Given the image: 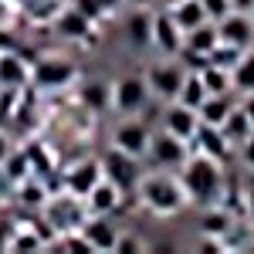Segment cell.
Instances as JSON below:
<instances>
[{"label": "cell", "instance_id": "29", "mask_svg": "<svg viewBox=\"0 0 254 254\" xmlns=\"http://www.w3.org/2000/svg\"><path fill=\"white\" fill-rule=\"evenodd\" d=\"M241 55H244V48H234V44H217V51L210 55V64H220V68H231L234 71V64L241 61Z\"/></svg>", "mask_w": 254, "mask_h": 254}, {"label": "cell", "instance_id": "42", "mask_svg": "<svg viewBox=\"0 0 254 254\" xmlns=\"http://www.w3.org/2000/svg\"><path fill=\"white\" fill-rule=\"evenodd\" d=\"M251 20H254V10H251Z\"/></svg>", "mask_w": 254, "mask_h": 254}, {"label": "cell", "instance_id": "15", "mask_svg": "<svg viewBox=\"0 0 254 254\" xmlns=\"http://www.w3.org/2000/svg\"><path fill=\"white\" fill-rule=\"evenodd\" d=\"M102 176H105L102 173V163H98V159H85V163H78L71 173L64 176V183H68V190L75 196H88Z\"/></svg>", "mask_w": 254, "mask_h": 254}, {"label": "cell", "instance_id": "35", "mask_svg": "<svg viewBox=\"0 0 254 254\" xmlns=\"http://www.w3.org/2000/svg\"><path fill=\"white\" fill-rule=\"evenodd\" d=\"M231 10H241V14H251L254 0H231Z\"/></svg>", "mask_w": 254, "mask_h": 254}, {"label": "cell", "instance_id": "39", "mask_svg": "<svg viewBox=\"0 0 254 254\" xmlns=\"http://www.w3.org/2000/svg\"><path fill=\"white\" fill-rule=\"evenodd\" d=\"M7 153H10V146H7V139L0 136V163H3V159H7Z\"/></svg>", "mask_w": 254, "mask_h": 254}, {"label": "cell", "instance_id": "19", "mask_svg": "<svg viewBox=\"0 0 254 254\" xmlns=\"http://www.w3.org/2000/svg\"><path fill=\"white\" fill-rule=\"evenodd\" d=\"M92 31V17H85L78 7H68V10H61V17L55 20V34L61 38H71V41H81L85 34Z\"/></svg>", "mask_w": 254, "mask_h": 254}, {"label": "cell", "instance_id": "24", "mask_svg": "<svg viewBox=\"0 0 254 254\" xmlns=\"http://www.w3.org/2000/svg\"><path fill=\"white\" fill-rule=\"evenodd\" d=\"M220 129H224V136L231 139V142H234V149H237V146L254 132V122L248 119V112H244L241 105H234V109H231V116L224 119V126H220Z\"/></svg>", "mask_w": 254, "mask_h": 254}, {"label": "cell", "instance_id": "40", "mask_svg": "<svg viewBox=\"0 0 254 254\" xmlns=\"http://www.w3.org/2000/svg\"><path fill=\"white\" fill-rule=\"evenodd\" d=\"M132 7H149V3H156V0H129Z\"/></svg>", "mask_w": 254, "mask_h": 254}, {"label": "cell", "instance_id": "34", "mask_svg": "<svg viewBox=\"0 0 254 254\" xmlns=\"http://www.w3.org/2000/svg\"><path fill=\"white\" fill-rule=\"evenodd\" d=\"M139 248H142V241H139V237H126V234H119L116 251H139Z\"/></svg>", "mask_w": 254, "mask_h": 254}, {"label": "cell", "instance_id": "41", "mask_svg": "<svg viewBox=\"0 0 254 254\" xmlns=\"http://www.w3.org/2000/svg\"><path fill=\"white\" fill-rule=\"evenodd\" d=\"M173 3H180V0H163V7H173Z\"/></svg>", "mask_w": 254, "mask_h": 254}, {"label": "cell", "instance_id": "17", "mask_svg": "<svg viewBox=\"0 0 254 254\" xmlns=\"http://www.w3.org/2000/svg\"><path fill=\"white\" fill-rule=\"evenodd\" d=\"M78 95H81V105L88 112H105V109H112V81L88 78L78 88Z\"/></svg>", "mask_w": 254, "mask_h": 254}, {"label": "cell", "instance_id": "27", "mask_svg": "<svg viewBox=\"0 0 254 254\" xmlns=\"http://www.w3.org/2000/svg\"><path fill=\"white\" fill-rule=\"evenodd\" d=\"M234 92L237 95H248V92H254V48H248L244 55H241V61L234 64Z\"/></svg>", "mask_w": 254, "mask_h": 254}, {"label": "cell", "instance_id": "12", "mask_svg": "<svg viewBox=\"0 0 254 254\" xmlns=\"http://www.w3.org/2000/svg\"><path fill=\"white\" fill-rule=\"evenodd\" d=\"M81 234L92 244V251H116V244H119V231L109 220V214H95V220H85Z\"/></svg>", "mask_w": 254, "mask_h": 254}, {"label": "cell", "instance_id": "30", "mask_svg": "<svg viewBox=\"0 0 254 254\" xmlns=\"http://www.w3.org/2000/svg\"><path fill=\"white\" fill-rule=\"evenodd\" d=\"M20 200H24L27 207H41V203H44V190H41V183L24 180V183H20Z\"/></svg>", "mask_w": 254, "mask_h": 254}, {"label": "cell", "instance_id": "21", "mask_svg": "<svg viewBox=\"0 0 254 254\" xmlns=\"http://www.w3.org/2000/svg\"><path fill=\"white\" fill-rule=\"evenodd\" d=\"M234 92L231 95H207V102L196 109L200 112V122L203 126H224V119L231 116V109H234Z\"/></svg>", "mask_w": 254, "mask_h": 254}, {"label": "cell", "instance_id": "16", "mask_svg": "<svg viewBox=\"0 0 254 254\" xmlns=\"http://www.w3.org/2000/svg\"><path fill=\"white\" fill-rule=\"evenodd\" d=\"M217 44H220V27H217V20H203V24H196L193 31H187V38H183V48H190L196 55H214Z\"/></svg>", "mask_w": 254, "mask_h": 254}, {"label": "cell", "instance_id": "25", "mask_svg": "<svg viewBox=\"0 0 254 254\" xmlns=\"http://www.w3.org/2000/svg\"><path fill=\"white\" fill-rule=\"evenodd\" d=\"M200 78H203V85H207L210 95H231V92H234V75H231V68L207 64V68L200 71Z\"/></svg>", "mask_w": 254, "mask_h": 254}, {"label": "cell", "instance_id": "23", "mask_svg": "<svg viewBox=\"0 0 254 254\" xmlns=\"http://www.w3.org/2000/svg\"><path fill=\"white\" fill-rule=\"evenodd\" d=\"M166 10H170V14H173V20L180 24V27H183V34H187V31H193L196 24L210 20L200 0H180V3H173V7H166Z\"/></svg>", "mask_w": 254, "mask_h": 254}, {"label": "cell", "instance_id": "37", "mask_svg": "<svg viewBox=\"0 0 254 254\" xmlns=\"http://www.w3.org/2000/svg\"><path fill=\"white\" fill-rule=\"evenodd\" d=\"M3 51H17V44H14V41L7 38V31L0 27V55H3Z\"/></svg>", "mask_w": 254, "mask_h": 254}, {"label": "cell", "instance_id": "20", "mask_svg": "<svg viewBox=\"0 0 254 254\" xmlns=\"http://www.w3.org/2000/svg\"><path fill=\"white\" fill-rule=\"evenodd\" d=\"M119 193H122V190H119L116 183L102 176V180L95 183V190L85 196V200H88V210H92V214H112V210L119 207Z\"/></svg>", "mask_w": 254, "mask_h": 254}, {"label": "cell", "instance_id": "11", "mask_svg": "<svg viewBox=\"0 0 254 254\" xmlns=\"http://www.w3.org/2000/svg\"><path fill=\"white\" fill-rule=\"evenodd\" d=\"M31 78H34L38 88H64L68 81L75 78V68H71L68 61H61V58H44V61L34 64Z\"/></svg>", "mask_w": 254, "mask_h": 254}, {"label": "cell", "instance_id": "33", "mask_svg": "<svg viewBox=\"0 0 254 254\" xmlns=\"http://www.w3.org/2000/svg\"><path fill=\"white\" fill-rule=\"evenodd\" d=\"M237 149H241V163H244L248 170H254V132L244 139V142H241Z\"/></svg>", "mask_w": 254, "mask_h": 254}, {"label": "cell", "instance_id": "36", "mask_svg": "<svg viewBox=\"0 0 254 254\" xmlns=\"http://www.w3.org/2000/svg\"><path fill=\"white\" fill-rule=\"evenodd\" d=\"M241 109H244V112H248V119L254 122V92H248V95L241 98Z\"/></svg>", "mask_w": 254, "mask_h": 254}, {"label": "cell", "instance_id": "14", "mask_svg": "<svg viewBox=\"0 0 254 254\" xmlns=\"http://www.w3.org/2000/svg\"><path fill=\"white\" fill-rule=\"evenodd\" d=\"M231 231H234V217H231V210H227V207H220V203L203 207V214H200V234L220 244V241L231 234Z\"/></svg>", "mask_w": 254, "mask_h": 254}, {"label": "cell", "instance_id": "13", "mask_svg": "<svg viewBox=\"0 0 254 254\" xmlns=\"http://www.w3.org/2000/svg\"><path fill=\"white\" fill-rule=\"evenodd\" d=\"M193 146H196V153H207V156L220 159V163L231 156V149H234V142L224 136L220 126H203V122H200V129H196V136H193Z\"/></svg>", "mask_w": 254, "mask_h": 254}, {"label": "cell", "instance_id": "8", "mask_svg": "<svg viewBox=\"0 0 254 254\" xmlns=\"http://www.w3.org/2000/svg\"><path fill=\"white\" fill-rule=\"evenodd\" d=\"M183 27L173 20V14L163 7V10H156L153 14V48L156 51H163L166 58H173V55H180L183 51Z\"/></svg>", "mask_w": 254, "mask_h": 254}, {"label": "cell", "instance_id": "1", "mask_svg": "<svg viewBox=\"0 0 254 254\" xmlns=\"http://www.w3.org/2000/svg\"><path fill=\"white\" fill-rule=\"evenodd\" d=\"M180 180H183L190 203L214 207V203H220V193H224V163L207 153H196L180 166Z\"/></svg>", "mask_w": 254, "mask_h": 254}, {"label": "cell", "instance_id": "28", "mask_svg": "<svg viewBox=\"0 0 254 254\" xmlns=\"http://www.w3.org/2000/svg\"><path fill=\"white\" fill-rule=\"evenodd\" d=\"M27 170H31L27 153H7V159H3V176H7V180L24 183V180H27Z\"/></svg>", "mask_w": 254, "mask_h": 254}, {"label": "cell", "instance_id": "32", "mask_svg": "<svg viewBox=\"0 0 254 254\" xmlns=\"http://www.w3.org/2000/svg\"><path fill=\"white\" fill-rule=\"evenodd\" d=\"M200 3H203V10H207L210 20H220L231 14V0H200Z\"/></svg>", "mask_w": 254, "mask_h": 254}, {"label": "cell", "instance_id": "38", "mask_svg": "<svg viewBox=\"0 0 254 254\" xmlns=\"http://www.w3.org/2000/svg\"><path fill=\"white\" fill-rule=\"evenodd\" d=\"M244 200H248V217H251V224H254V187L248 190V196H244Z\"/></svg>", "mask_w": 254, "mask_h": 254}, {"label": "cell", "instance_id": "7", "mask_svg": "<svg viewBox=\"0 0 254 254\" xmlns=\"http://www.w3.org/2000/svg\"><path fill=\"white\" fill-rule=\"evenodd\" d=\"M102 173H105V180H112L119 190H132V187H139V180H142L139 159L122 153V149H116V146L102 156Z\"/></svg>", "mask_w": 254, "mask_h": 254}, {"label": "cell", "instance_id": "5", "mask_svg": "<svg viewBox=\"0 0 254 254\" xmlns=\"http://www.w3.org/2000/svg\"><path fill=\"white\" fill-rule=\"evenodd\" d=\"M146 156L153 159L159 170H180V166L190 159V142L163 129V132H156V136H153L149 153H146Z\"/></svg>", "mask_w": 254, "mask_h": 254}, {"label": "cell", "instance_id": "22", "mask_svg": "<svg viewBox=\"0 0 254 254\" xmlns=\"http://www.w3.org/2000/svg\"><path fill=\"white\" fill-rule=\"evenodd\" d=\"M27 78H31L27 64H24L14 51H3V55H0V88H20Z\"/></svg>", "mask_w": 254, "mask_h": 254}, {"label": "cell", "instance_id": "9", "mask_svg": "<svg viewBox=\"0 0 254 254\" xmlns=\"http://www.w3.org/2000/svg\"><path fill=\"white\" fill-rule=\"evenodd\" d=\"M163 129L180 139H187V142H193L196 129H200V112L183 105V102H170V109L163 112Z\"/></svg>", "mask_w": 254, "mask_h": 254}, {"label": "cell", "instance_id": "4", "mask_svg": "<svg viewBox=\"0 0 254 254\" xmlns=\"http://www.w3.org/2000/svg\"><path fill=\"white\" fill-rule=\"evenodd\" d=\"M149 102V85L146 75H122L119 81H112V109L122 116H136L139 109Z\"/></svg>", "mask_w": 254, "mask_h": 254}, {"label": "cell", "instance_id": "3", "mask_svg": "<svg viewBox=\"0 0 254 254\" xmlns=\"http://www.w3.org/2000/svg\"><path fill=\"white\" fill-rule=\"evenodd\" d=\"M183 78H187V68L176 64V61H159L146 71V85H149V95L163 98V102H176L180 88H183Z\"/></svg>", "mask_w": 254, "mask_h": 254}, {"label": "cell", "instance_id": "10", "mask_svg": "<svg viewBox=\"0 0 254 254\" xmlns=\"http://www.w3.org/2000/svg\"><path fill=\"white\" fill-rule=\"evenodd\" d=\"M217 27H220V41H224V44H234V48H244V51L254 44V20H251V14L231 10L227 17L217 20Z\"/></svg>", "mask_w": 254, "mask_h": 254}, {"label": "cell", "instance_id": "31", "mask_svg": "<svg viewBox=\"0 0 254 254\" xmlns=\"http://www.w3.org/2000/svg\"><path fill=\"white\" fill-rule=\"evenodd\" d=\"M112 3H116V0H78L75 7H78L85 17H92V20H95V17H102V14H105V10H109Z\"/></svg>", "mask_w": 254, "mask_h": 254}, {"label": "cell", "instance_id": "2", "mask_svg": "<svg viewBox=\"0 0 254 254\" xmlns=\"http://www.w3.org/2000/svg\"><path fill=\"white\" fill-rule=\"evenodd\" d=\"M136 190H139V200H142L156 217H173L190 203V196L183 190V180H180V176H170V173L142 176Z\"/></svg>", "mask_w": 254, "mask_h": 254}, {"label": "cell", "instance_id": "26", "mask_svg": "<svg viewBox=\"0 0 254 254\" xmlns=\"http://www.w3.org/2000/svg\"><path fill=\"white\" fill-rule=\"evenodd\" d=\"M207 95H210V92H207V85H203V78H200V71H187L176 102H183V105H190V109H200V105L207 102Z\"/></svg>", "mask_w": 254, "mask_h": 254}, {"label": "cell", "instance_id": "6", "mask_svg": "<svg viewBox=\"0 0 254 254\" xmlns=\"http://www.w3.org/2000/svg\"><path fill=\"white\" fill-rule=\"evenodd\" d=\"M149 142H153L149 126L139 122V119H132V116H126L116 129H112V146L122 149V153H129V156H136V159H142L149 153Z\"/></svg>", "mask_w": 254, "mask_h": 254}, {"label": "cell", "instance_id": "18", "mask_svg": "<svg viewBox=\"0 0 254 254\" xmlns=\"http://www.w3.org/2000/svg\"><path fill=\"white\" fill-rule=\"evenodd\" d=\"M126 38H129V44H136V48L153 44V10L136 7V10L126 17Z\"/></svg>", "mask_w": 254, "mask_h": 254}]
</instances>
